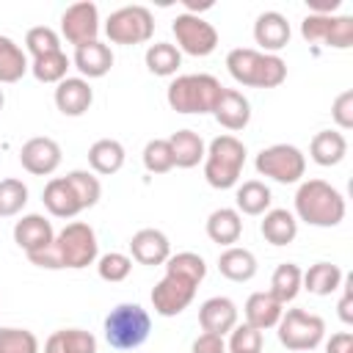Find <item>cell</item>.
<instances>
[{
  "label": "cell",
  "instance_id": "6da1fadb",
  "mask_svg": "<svg viewBox=\"0 0 353 353\" xmlns=\"http://www.w3.org/2000/svg\"><path fill=\"white\" fill-rule=\"evenodd\" d=\"M207 276V262L196 251H179L165 259V276L152 290V306L160 317L182 314L193 298L199 284Z\"/></svg>",
  "mask_w": 353,
  "mask_h": 353
},
{
  "label": "cell",
  "instance_id": "7a4b0ae2",
  "mask_svg": "<svg viewBox=\"0 0 353 353\" xmlns=\"http://www.w3.org/2000/svg\"><path fill=\"white\" fill-rule=\"evenodd\" d=\"M28 259L44 270H83L99 259L97 232L83 221H72L61 232H55V240L47 248L28 254Z\"/></svg>",
  "mask_w": 353,
  "mask_h": 353
},
{
  "label": "cell",
  "instance_id": "3957f363",
  "mask_svg": "<svg viewBox=\"0 0 353 353\" xmlns=\"http://www.w3.org/2000/svg\"><path fill=\"white\" fill-rule=\"evenodd\" d=\"M345 212H347V204H345V196L325 179H306L298 185V193H295V218L309 223V226H317V229H331V226H339L345 221Z\"/></svg>",
  "mask_w": 353,
  "mask_h": 353
},
{
  "label": "cell",
  "instance_id": "277c9868",
  "mask_svg": "<svg viewBox=\"0 0 353 353\" xmlns=\"http://www.w3.org/2000/svg\"><path fill=\"white\" fill-rule=\"evenodd\" d=\"M229 74L248 88H276L287 80V63L279 55H268L251 47H234L226 55Z\"/></svg>",
  "mask_w": 353,
  "mask_h": 353
},
{
  "label": "cell",
  "instance_id": "5b68a950",
  "mask_svg": "<svg viewBox=\"0 0 353 353\" xmlns=\"http://www.w3.org/2000/svg\"><path fill=\"white\" fill-rule=\"evenodd\" d=\"M223 94V85L212 74H179L168 83L165 102L176 113H212L218 99Z\"/></svg>",
  "mask_w": 353,
  "mask_h": 353
},
{
  "label": "cell",
  "instance_id": "8992f818",
  "mask_svg": "<svg viewBox=\"0 0 353 353\" xmlns=\"http://www.w3.org/2000/svg\"><path fill=\"white\" fill-rule=\"evenodd\" d=\"M245 143L234 135H218L210 141L204 154V179L215 190H229L240 182L245 165Z\"/></svg>",
  "mask_w": 353,
  "mask_h": 353
},
{
  "label": "cell",
  "instance_id": "52a82bcc",
  "mask_svg": "<svg viewBox=\"0 0 353 353\" xmlns=\"http://www.w3.org/2000/svg\"><path fill=\"white\" fill-rule=\"evenodd\" d=\"M105 339L116 350H135L141 347L152 334V317L141 303H119L108 312L105 323Z\"/></svg>",
  "mask_w": 353,
  "mask_h": 353
},
{
  "label": "cell",
  "instance_id": "ba28073f",
  "mask_svg": "<svg viewBox=\"0 0 353 353\" xmlns=\"http://www.w3.org/2000/svg\"><path fill=\"white\" fill-rule=\"evenodd\" d=\"M279 342L292 353H312L325 339V320L306 309H284L276 325Z\"/></svg>",
  "mask_w": 353,
  "mask_h": 353
},
{
  "label": "cell",
  "instance_id": "9c48e42d",
  "mask_svg": "<svg viewBox=\"0 0 353 353\" xmlns=\"http://www.w3.org/2000/svg\"><path fill=\"white\" fill-rule=\"evenodd\" d=\"M105 36L110 44H146L154 36V17L146 6H121L105 19Z\"/></svg>",
  "mask_w": 353,
  "mask_h": 353
},
{
  "label": "cell",
  "instance_id": "30bf717a",
  "mask_svg": "<svg viewBox=\"0 0 353 353\" xmlns=\"http://www.w3.org/2000/svg\"><path fill=\"white\" fill-rule=\"evenodd\" d=\"M254 165L259 176H268L279 185H295L306 174V154L292 143H273L256 154Z\"/></svg>",
  "mask_w": 353,
  "mask_h": 353
},
{
  "label": "cell",
  "instance_id": "8fae6325",
  "mask_svg": "<svg viewBox=\"0 0 353 353\" xmlns=\"http://www.w3.org/2000/svg\"><path fill=\"white\" fill-rule=\"evenodd\" d=\"M301 36L309 44H325L334 50L353 47V17L350 14H306Z\"/></svg>",
  "mask_w": 353,
  "mask_h": 353
},
{
  "label": "cell",
  "instance_id": "7c38bea8",
  "mask_svg": "<svg viewBox=\"0 0 353 353\" xmlns=\"http://www.w3.org/2000/svg\"><path fill=\"white\" fill-rule=\"evenodd\" d=\"M171 30H174V39H176V50L185 52V55L207 58L218 47V30H215V25L207 22L199 14H188V11L176 14Z\"/></svg>",
  "mask_w": 353,
  "mask_h": 353
},
{
  "label": "cell",
  "instance_id": "4fadbf2b",
  "mask_svg": "<svg viewBox=\"0 0 353 353\" xmlns=\"http://www.w3.org/2000/svg\"><path fill=\"white\" fill-rule=\"evenodd\" d=\"M99 8L88 0H80V3H72L63 14H61V36L74 44V47H83L88 41H97L99 39Z\"/></svg>",
  "mask_w": 353,
  "mask_h": 353
},
{
  "label": "cell",
  "instance_id": "5bb4252c",
  "mask_svg": "<svg viewBox=\"0 0 353 353\" xmlns=\"http://www.w3.org/2000/svg\"><path fill=\"white\" fill-rule=\"evenodd\" d=\"M61 157H63V152H61L58 141H52L47 135H36V138L25 141L19 149V163L33 176H50L61 165Z\"/></svg>",
  "mask_w": 353,
  "mask_h": 353
},
{
  "label": "cell",
  "instance_id": "9a60e30c",
  "mask_svg": "<svg viewBox=\"0 0 353 353\" xmlns=\"http://www.w3.org/2000/svg\"><path fill=\"white\" fill-rule=\"evenodd\" d=\"M290 36L292 30L281 11H262L254 22V41L259 44V52L279 55V50L290 44Z\"/></svg>",
  "mask_w": 353,
  "mask_h": 353
},
{
  "label": "cell",
  "instance_id": "2e32d148",
  "mask_svg": "<svg viewBox=\"0 0 353 353\" xmlns=\"http://www.w3.org/2000/svg\"><path fill=\"white\" fill-rule=\"evenodd\" d=\"M171 256V243L160 229H138L130 237V259H135L138 265H165V259Z\"/></svg>",
  "mask_w": 353,
  "mask_h": 353
},
{
  "label": "cell",
  "instance_id": "e0dca14e",
  "mask_svg": "<svg viewBox=\"0 0 353 353\" xmlns=\"http://www.w3.org/2000/svg\"><path fill=\"white\" fill-rule=\"evenodd\" d=\"M52 99H55V108H58L63 116L77 119V116H83V113L91 108V102H94V88H91V83L83 80V77H66V80H61V83L55 85Z\"/></svg>",
  "mask_w": 353,
  "mask_h": 353
},
{
  "label": "cell",
  "instance_id": "ac0fdd59",
  "mask_svg": "<svg viewBox=\"0 0 353 353\" xmlns=\"http://www.w3.org/2000/svg\"><path fill=\"white\" fill-rule=\"evenodd\" d=\"M52 240H55V229H52V223H50L44 215H39V212H28V215H22V218L14 223V243H17L25 254L41 251V248H47Z\"/></svg>",
  "mask_w": 353,
  "mask_h": 353
},
{
  "label": "cell",
  "instance_id": "d6986e66",
  "mask_svg": "<svg viewBox=\"0 0 353 353\" xmlns=\"http://www.w3.org/2000/svg\"><path fill=\"white\" fill-rule=\"evenodd\" d=\"M199 323H201V331L226 336L237 325V306H234V301L226 298V295L207 298L199 306Z\"/></svg>",
  "mask_w": 353,
  "mask_h": 353
},
{
  "label": "cell",
  "instance_id": "ffe728a7",
  "mask_svg": "<svg viewBox=\"0 0 353 353\" xmlns=\"http://www.w3.org/2000/svg\"><path fill=\"white\" fill-rule=\"evenodd\" d=\"M41 201L52 218H74L83 212V204L66 176H52L41 190Z\"/></svg>",
  "mask_w": 353,
  "mask_h": 353
},
{
  "label": "cell",
  "instance_id": "44dd1931",
  "mask_svg": "<svg viewBox=\"0 0 353 353\" xmlns=\"http://www.w3.org/2000/svg\"><path fill=\"white\" fill-rule=\"evenodd\" d=\"M74 69L80 72L83 80H97L105 77L113 69V52L105 41H88L83 47H74V58H72Z\"/></svg>",
  "mask_w": 353,
  "mask_h": 353
},
{
  "label": "cell",
  "instance_id": "7402d4cb",
  "mask_svg": "<svg viewBox=\"0 0 353 353\" xmlns=\"http://www.w3.org/2000/svg\"><path fill=\"white\" fill-rule=\"evenodd\" d=\"M243 314H245V325L256 328V331H268V328H276L281 314H284V303H279L270 292H251L245 306H243Z\"/></svg>",
  "mask_w": 353,
  "mask_h": 353
},
{
  "label": "cell",
  "instance_id": "603a6c76",
  "mask_svg": "<svg viewBox=\"0 0 353 353\" xmlns=\"http://www.w3.org/2000/svg\"><path fill=\"white\" fill-rule=\"evenodd\" d=\"M212 116H215V121H218L221 127H226V130H232V132L245 130L248 121H251V102H248L240 91L223 88V94H221V99H218Z\"/></svg>",
  "mask_w": 353,
  "mask_h": 353
},
{
  "label": "cell",
  "instance_id": "cb8c5ba5",
  "mask_svg": "<svg viewBox=\"0 0 353 353\" xmlns=\"http://www.w3.org/2000/svg\"><path fill=\"white\" fill-rule=\"evenodd\" d=\"M243 234V215L234 207H218L207 218V237L223 248L234 245Z\"/></svg>",
  "mask_w": 353,
  "mask_h": 353
},
{
  "label": "cell",
  "instance_id": "d4e9b609",
  "mask_svg": "<svg viewBox=\"0 0 353 353\" xmlns=\"http://www.w3.org/2000/svg\"><path fill=\"white\" fill-rule=\"evenodd\" d=\"M345 154H347V138L339 130H320L309 143V157L323 168L339 165Z\"/></svg>",
  "mask_w": 353,
  "mask_h": 353
},
{
  "label": "cell",
  "instance_id": "484cf974",
  "mask_svg": "<svg viewBox=\"0 0 353 353\" xmlns=\"http://www.w3.org/2000/svg\"><path fill=\"white\" fill-rule=\"evenodd\" d=\"M124 160H127V152H124V146L116 138H99L88 149V165L99 176L119 174L121 165H124Z\"/></svg>",
  "mask_w": 353,
  "mask_h": 353
},
{
  "label": "cell",
  "instance_id": "4316f807",
  "mask_svg": "<svg viewBox=\"0 0 353 353\" xmlns=\"http://www.w3.org/2000/svg\"><path fill=\"white\" fill-rule=\"evenodd\" d=\"M259 232H262V237H265L270 245H290V243L298 237V218H295L290 210H284V207L268 210V212L262 215Z\"/></svg>",
  "mask_w": 353,
  "mask_h": 353
},
{
  "label": "cell",
  "instance_id": "83f0119b",
  "mask_svg": "<svg viewBox=\"0 0 353 353\" xmlns=\"http://www.w3.org/2000/svg\"><path fill=\"white\" fill-rule=\"evenodd\" d=\"M256 268H259L256 256L248 248H240V245H229L218 256V270L229 281H251L256 276Z\"/></svg>",
  "mask_w": 353,
  "mask_h": 353
},
{
  "label": "cell",
  "instance_id": "f1b7e54d",
  "mask_svg": "<svg viewBox=\"0 0 353 353\" xmlns=\"http://www.w3.org/2000/svg\"><path fill=\"white\" fill-rule=\"evenodd\" d=\"M44 353H97V336L85 328H58L47 336Z\"/></svg>",
  "mask_w": 353,
  "mask_h": 353
},
{
  "label": "cell",
  "instance_id": "f546056e",
  "mask_svg": "<svg viewBox=\"0 0 353 353\" xmlns=\"http://www.w3.org/2000/svg\"><path fill=\"white\" fill-rule=\"evenodd\" d=\"M171 152H174V165L176 168H196L199 163H204V154H207V146L201 141L199 132L193 130H176L171 138Z\"/></svg>",
  "mask_w": 353,
  "mask_h": 353
},
{
  "label": "cell",
  "instance_id": "4dcf8cb0",
  "mask_svg": "<svg viewBox=\"0 0 353 353\" xmlns=\"http://www.w3.org/2000/svg\"><path fill=\"white\" fill-rule=\"evenodd\" d=\"M270 201H273V193L265 182L259 179H245L243 185H237V193H234V210L240 215H265L270 210Z\"/></svg>",
  "mask_w": 353,
  "mask_h": 353
},
{
  "label": "cell",
  "instance_id": "1f68e13d",
  "mask_svg": "<svg viewBox=\"0 0 353 353\" xmlns=\"http://www.w3.org/2000/svg\"><path fill=\"white\" fill-rule=\"evenodd\" d=\"M342 281H345V273L334 262H314L303 273V290H309L312 295H334L342 287Z\"/></svg>",
  "mask_w": 353,
  "mask_h": 353
},
{
  "label": "cell",
  "instance_id": "d6a6232c",
  "mask_svg": "<svg viewBox=\"0 0 353 353\" xmlns=\"http://www.w3.org/2000/svg\"><path fill=\"white\" fill-rule=\"evenodd\" d=\"M303 290V270L295 265V262H281L273 276H270V295L279 301V303H290L298 298V292Z\"/></svg>",
  "mask_w": 353,
  "mask_h": 353
},
{
  "label": "cell",
  "instance_id": "836d02e7",
  "mask_svg": "<svg viewBox=\"0 0 353 353\" xmlns=\"http://www.w3.org/2000/svg\"><path fill=\"white\" fill-rule=\"evenodd\" d=\"M28 72L30 61L25 50L11 36H0V83H19Z\"/></svg>",
  "mask_w": 353,
  "mask_h": 353
},
{
  "label": "cell",
  "instance_id": "e575fe53",
  "mask_svg": "<svg viewBox=\"0 0 353 353\" xmlns=\"http://www.w3.org/2000/svg\"><path fill=\"white\" fill-rule=\"evenodd\" d=\"M143 61H146V69L152 74H157V77H174L176 69L182 66V52L176 50V44L154 41V44H149Z\"/></svg>",
  "mask_w": 353,
  "mask_h": 353
},
{
  "label": "cell",
  "instance_id": "d590c367",
  "mask_svg": "<svg viewBox=\"0 0 353 353\" xmlns=\"http://www.w3.org/2000/svg\"><path fill=\"white\" fill-rule=\"evenodd\" d=\"M72 69V61L66 58V52L63 50H58V52H50V55H41V58H33L30 61V74L39 80V83H61V80H66L69 72Z\"/></svg>",
  "mask_w": 353,
  "mask_h": 353
},
{
  "label": "cell",
  "instance_id": "8d00e7d4",
  "mask_svg": "<svg viewBox=\"0 0 353 353\" xmlns=\"http://www.w3.org/2000/svg\"><path fill=\"white\" fill-rule=\"evenodd\" d=\"M141 160H143V168L149 174H168L174 168V152H171L168 138H152L143 146Z\"/></svg>",
  "mask_w": 353,
  "mask_h": 353
},
{
  "label": "cell",
  "instance_id": "74e56055",
  "mask_svg": "<svg viewBox=\"0 0 353 353\" xmlns=\"http://www.w3.org/2000/svg\"><path fill=\"white\" fill-rule=\"evenodd\" d=\"M28 204V185L22 179H0V218H14Z\"/></svg>",
  "mask_w": 353,
  "mask_h": 353
},
{
  "label": "cell",
  "instance_id": "f35d334b",
  "mask_svg": "<svg viewBox=\"0 0 353 353\" xmlns=\"http://www.w3.org/2000/svg\"><path fill=\"white\" fill-rule=\"evenodd\" d=\"M66 179H69V185L74 188V193H77L83 210H88V207H94V204L99 201V196H102V185H99V176H97L94 171L74 168V171L66 174Z\"/></svg>",
  "mask_w": 353,
  "mask_h": 353
},
{
  "label": "cell",
  "instance_id": "ab89813d",
  "mask_svg": "<svg viewBox=\"0 0 353 353\" xmlns=\"http://www.w3.org/2000/svg\"><path fill=\"white\" fill-rule=\"evenodd\" d=\"M0 353H39V339L28 328L3 325L0 328Z\"/></svg>",
  "mask_w": 353,
  "mask_h": 353
},
{
  "label": "cell",
  "instance_id": "60d3db41",
  "mask_svg": "<svg viewBox=\"0 0 353 353\" xmlns=\"http://www.w3.org/2000/svg\"><path fill=\"white\" fill-rule=\"evenodd\" d=\"M25 50L30 52V58H41V55L58 52L61 50V36L47 25H36V28H30L25 33Z\"/></svg>",
  "mask_w": 353,
  "mask_h": 353
},
{
  "label": "cell",
  "instance_id": "b9f144b4",
  "mask_svg": "<svg viewBox=\"0 0 353 353\" xmlns=\"http://www.w3.org/2000/svg\"><path fill=\"white\" fill-rule=\"evenodd\" d=\"M130 270H132V259L127 254H121V251H110V254H102L97 259V273H99L102 281L119 284V281H124L130 276Z\"/></svg>",
  "mask_w": 353,
  "mask_h": 353
},
{
  "label": "cell",
  "instance_id": "7bdbcfd3",
  "mask_svg": "<svg viewBox=\"0 0 353 353\" xmlns=\"http://www.w3.org/2000/svg\"><path fill=\"white\" fill-rule=\"evenodd\" d=\"M229 353H262V331L245 325V323H237L232 331H229V345H226Z\"/></svg>",
  "mask_w": 353,
  "mask_h": 353
},
{
  "label": "cell",
  "instance_id": "ee69618b",
  "mask_svg": "<svg viewBox=\"0 0 353 353\" xmlns=\"http://www.w3.org/2000/svg\"><path fill=\"white\" fill-rule=\"evenodd\" d=\"M331 119L336 121L339 130H350V127H353V91H350V88L342 91V94L334 99V105H331Z\"/></svg>",
  "mask_w": 353,
  "mask_h": 353
},
{
  "label": "cell",
  "instance_id": "f6af8a7d",
  "mask_svg": "<svg viewBox=\"0 0 353 353\" xmlns=\"http://www.w3.org/2000/svg\"><path fill=\"white\" fill-rule=\"evenodd\" d=\"M190 353H226V339L218 336V334H207V331H201V334L193 339Z\"/></svg>",
  "mask_w": 353,
  "mask_h": 353
},
{
  "label": "cell",
  "instance_id": "bcb514c9",
  "mask_svg": "<svg viewBox=\"0 0 353 353\" xmlns=\"http://www.w3.org/2000/svg\"><path fill=\"white\" fill-rule=\"evenodd\" d=\"M350 287H353V279H347L345 287H339V290H342V298H339V303H336L339 320H342L345 325H353V295H350Z\"/></svg>",
  "mask_w": 353,
  "mask_h": 353
},
{
  "label": "cell",
  "instance_id": "7dc6e473",
  "mask_svg": "<svg viewBox=\"0 0 353 353\" xmlns=\"http://www.w3.org/2000/svg\"><path fill=\"white\" fill-rule=\"evenodd\" d=\"M325 353H353V334L350 331H336L325 342Z\"/></svg>",
  "mask_w": 353,
  "mask_h": 353
},
{
  "label": "cell",
  "instance_id": "c3c4849f",
  "mask_svg": "<svg viewBox=\"0 0 353 353\" xmlns=\"http://www.w3.org/2000/svg\"><path fill=\"white\" fill-rule=\"evenodd\" d=\"M342 0H309V14H336Z\"/></svg>",
  "mask_w": 353,
  "mask_h": 353
},
{
  "label": "cell",
  "instance_id": "681fc988",
  "mask_svg": "<svg viewBox=\"0 0 353 353\" xmlns=\"http://www.w3.org/2000/svg\"><path fill=\"white\" fill-rule=\"evenodd\" d=\"M3 105H6V94H3V88H0V110H3Z\"/></svg>",
  "mask_w": 353,
  "mask_h": 353
}]
</instances>
